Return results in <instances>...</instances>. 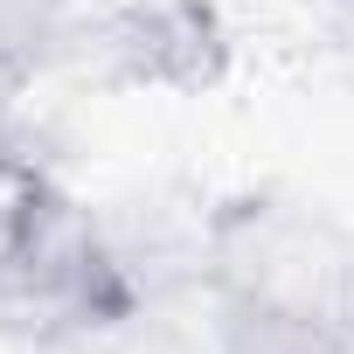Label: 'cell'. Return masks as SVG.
<instances>
[{"label": "cell", "mask_w": 354, "mask_h": 354, "mask_svg": "<svg viewBox=\"0 0 354 354\" xmlns=\"http://www.w3.org/2000/svg\"><path fill=\"white\" fill-rule=\"evenodd\" d=\"M202 278L223 319L257 326H354V230L292 195H230L202 223Z\"/></svg>", "instance_id": "cell-1"}, {"label": "cell", "mask_w": 354, "mask_h": 354, "mask_svg": "<svg viewBox=\"0 0 354 354\" xmlns=\"http://www.w3.org/2000/svg\"><path fill=\"white\" fill-rule=\"evenodd\" d=\"M132 313H139V285L111 250L104 223L70 188L35 174L0 230V340L63 347L111 333Z\"/></svg>", "instance_id": "cell-2"}, {"label": "cell", "mask_w": 354, "mask_h": 354, "mask_svg": "<svg viewBox=\"0 0 354 354\" xmlns=\"http://www.w3.org/2000/svg\"><path fill=\"white\" fill-rule=\"evenodd\" d=\"M97 77L125 91H216L230 70V28L216 0H118L91 28Z\"/></svg>", "instance_id": "cell-3"}, {"label": "cell", "mask_w": 354, "mask_h": 354, "mask_svg": "<svg viewBox=\"0 0 354 354\" xmlns=\"http://www.w3.org/2000/svg\"><path fill=\"white\" fill-rule=\"evenodd\" d=\"M340 354H354V326H347V333H340Z\"/></svg>", "instance_id": "cell-4"}]
</instances>
